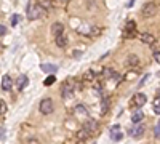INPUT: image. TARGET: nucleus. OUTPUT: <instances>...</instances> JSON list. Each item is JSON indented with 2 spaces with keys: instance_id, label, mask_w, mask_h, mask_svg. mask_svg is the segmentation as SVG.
Here are the masks:
<instances>
[{
  "instance_id": "obj_27",
  "label": "nucleus",
  "mask_w": 160,
  "mask_h": 144,
  "mask_svg": "<svg viewBox=\"0 0 160 144\" xmlns=\"http://www.w3.org/2000/svg\"><path fill=\"white\" fill-rule=\"evenodd\" d=\"M154 136H155V138H160V122H158L157 127L154 128Z\"/></svg>"
},
{
  "instance_id": "obj_23",
  "label": "nucleus",
  "mask_w": 160,
  "mask_h": 144,
  "mask_svg": "<svg viewBox=\"0 0 160 144\" xmlns=\"http://www.w3.org/2000/svg\"><path fill=\"white\" fill-rule=\"evenodd\" d=\"M88 138H90V135H88V133L85 132L83 128L80 130L78 133H77V139H78V141H85V139H88Z\"/></svg>"
},
{
  "instance_id": "obj_3",
  "label": "nucleus",
  "mask_w": 160,
  "mask_h": 144,
  "mask_svg": "<svg viewBox=\"0 0 160 144\" xmlns=\"http://www.w3.org/2000/svg\"><path fill=\"white\" fill-rule=\"evenodd\" d=\"M157 3H154V2H149V3H146L144 7H142V10H141V15H142V18H154L155 15H157Z\"/></svg>"
},
{
  "instance_id": "obj_19",
  "label": "nucleus",
  "mask_w": 160,
  "mask_h": 144,
  "mask_svg": "<svg viewBox=\"0 0 160 144\" xmlns=\"http://www.w3.org/2000/svg\"><path fill=\"white\" fill-rule=\"evenodd\" d=\"M96 80V74L93 69H88L85 74H83V82H95Z\"/></svg>"
},
{
  "instance_id": "obj_10",
  "label": "nucleus",
  "mask_w": 160,
  "mask_h": 144,
  "mask_svg": "<svg viewBox=\"0 0 160 144\" xmlns=\"http://www.w3.org/2000/svg\"><path fill=\"white\" fill-rule=\"evenodd\" d=\"M28 75H24V74H21L19 77H18V80H16V88H18V91H22L26 87H28Z\"/></svg>"
},
{
  "instance_id": "obj_5",
  "label": "nucleus",
  "mask_w": 160,
  "mask_h": 144,
  "mask_svg": "<svg viewBox=\"0 0 160 144\" xmlns=\"http://www.w3.org/2000/svg\"><path fill=\"white\" fill-rule=\"evenodd\" d=\"M38 107H40V112H42L43 115H48V114H51L53 111H55V104H53V101L50 98H45V99L40 101Z\"/></svg>"
},
{
  "instance_id": "obj_37",
  "label": "nucleus",
  "mask_w": 160,
  "mask_h": 144,
  "mask_svg": "<svg viewBox=\"0 0 160 144\" xmlns=\"http://www.w3.org/2000/svg\"><path fill=\"white\" fill-rule=\"evenodd\" d=\"M157 75H158V77H160V72H158V74H157Z\"/></svg>"
},
{
  "instance_id": "obj_2",
  "label": "nucleus",
  "mask_w": 160,
  "mask_h": 144,
  "mask_svg": "<svg viewBox=\"0 0 160 144\" xmlns=\"http://www.w3.org/2000/svg\"><path fill=\"white\" fill-rule=\"evenodd\" d=\"M74 91H75V82L74 80H66L61 87V95L64 99H68L74 95Z\"/></svg>"
},
{
  "instance_id": "obj_8",
  "label": "nucleus",
  "mask_w": 160,
  "mask_h": 144,
  "mask_svg": "<svg viewBox=\"0 0 160 144\" xmlns=\"http://www.w3.org/2000/svg\"><path fill=\"white\" fill-rule=\"evenodd\" d=\"M74 117H77V119H88V111H87V107L83 106V104H78V106H75V109H74Z\"/></svg>"
},
{
  "instance_id": "obj_36",
  "label": "nucleus",
  "mask_w": 160,
  "mask_h": 144,
  "mask_svg": "<svg viewBox=\"0 0 160 144\" xmlns=\"http://www.w3.org/2000/svg\"><path fill=\"white\" fill-rule=\"evenodd\" d=\"M29 144H38L37 141H29Z\"/></svg>"
},
{
  "instance_id": "obj_30",
  "label": "nucleus",
  "mask_w": 160,
  "mask_h": 144,
  "mask_svg": "<svg viewBox=\"0 0 160 144\" xmlns=\"http://www.w3.org/2000/svg\"><path fill=\"white\" fill-rule=\"evenodd\" d=\"M154 107H160V96H157L154 99Z\"/></svg>"
},
{
  "instance_id": "obj_12",
  "label": "nucleus",
  "mask_w": 160,
  "mask_h": 144,
  "mask_svg": "<svg viewBox=\"0 0 160 144\" xmlns=\"http://www.w3.org/2000/svg\"><path fill=\"white\" fill-rule=\"evenodd\" d=\"M55 42H56V45L59 48H66V47H68V35H66L64 32L59 34V35H56L55 37Z\"/></svg>"
},
{
  "instance_id": "obj_1",
  "label": "nucleus",
  "mask_w": 160,
  "mask_h": 144,
  "mask_svg": "<svg viewBox=\"0 0 160 144\" xmlns=\"http://www.w3.org/2000/svg\"><path fill=\"white\" fill-rule=\"evenodd\" d=\"M47 15V10H43L37 2H29V7H28V18L29 19H40Z\"/></svg>"
},
{
  "instance_id": "obj_9",
  "label": "nucleus",
  "mask_w": 160,
  "mask_h": 144,
  "mask_svg": "<svg viewBox=\"0 0 160 144\" xmlns=\"http://www.w3.org/2000/svg\"><path fill=\"white\" fill-rule=\"evenodd\" d=\"M138 64H139V58H138L136 55H130V56L127 58V61H125V66L130 67V69L138 67Z\"/></svg>"
},
{
  "instance_id": "obj_25",
  "label": "nucleus",
  "mask_w": 160,
  "mask_h": 144,
  "mask_svg": "<svg viewBox=\"0 0 160 144\" xmlns=\"http://www.w3.org/2000/svg\"><path fill=\"white\" fill-rule=\"evenodd\" d=\"M56 82V78H55V75H50V77H47L45 78V82H43V85L45 87H51L53 83H55Z\"/></svg>"
},
{
  "instance_id": "obj_21",
  "label": "nucleus",
  "mask_w": 160,
  "mask_h": 144,
  "mask_svg": "<svg viewBox=\"0 0 160 144\" xmlns=\"http://www.w3.org/2000/svg\"><path fill=\"white\" fill-rule=\"evenodd\" d=\"M7 115V102L3 99H0V120H3Z\"/></svg>"
},
{
  "instance_id": "obj_11",
  "label": "nucleus",
  "mask_w": 160,
  "mask_h": 144,
  "mask_svg": "<svg viewBox=\"0 0 160 144\" xmlns=\"http://www.w3.org/2000/svg\"><path fill=\"white\" fill-rule=\"evenodd\" d=\"M139 38H141V42H142V43H146V45H154V43H155V37H154L152 34H149V32L141 34V35H139Z\"/></svg>"
},
{
  "instance_id": "obj_32",
  "label": "nucleus",
  "mask_w": 160,
  "mask_h": 144,
  "mask_svg": "<svg viewBox=\"0 0 160 144\" xmlns=\"http://www.w3.org/2000/svg\"><path fill=\"white\" fill-rule=\"evenodd\" d=\"M148 78H149V75H144V77H142V82H139V87H142L144 82H148Z\"/></svg>"
},
{
  "instance_id": "obj_33",
  "label": "nucleus",
  "mask_w": 160,
  "mask_h": 144,
  "mask_svg": "<svg viewBox=\"0 0 160 144\" xmlns=\"http://www.w3.org/2000/svg\"><path fill=\"white\" fill-rule=\"evenodd\" d=\"M80 55H82V51H78V50L74 51V58H80Z\"/></svg>"
},
{
  "instance_id": "obj_13",
  "label": "nucleus",
  "mask_w": 160,
  "mask_h": 144,
  "mask_svg": "<svg viewBox=\"0 0 160 144\" xmlns=\"http://www.w3.org/2000/svg\"><path fill=\"white\" fill-rule=\"evenodd\" d=\"M146 102H148V96H146L144 93H136L135 95V104H136V107H142Z\"/></svg>"
},
{
  "instance_id": "obj_18",
  "label": "nucleus",
  "mask_w": 160,
  "mask_h": 144,
  "mask_svg": "<svg viewBox=\"0 0 160 144\" xmlns=\"http://www.w3.org/2000/svg\"><path fill=\"white\" fill-rule=\"evenodd\" d=\"M142 133H144V125L136 123V127L133 128V132H131V136H133V138H141Z\"/></svg>"
},
{
  "instance_id": "obj_4",
  "label": "nucleus",
  "mask_w": 160,
  "mask_h": 144,
  "mask_svg": "<svg viewBox=\"0 0 160 144\" xmlns=\"http://www.w3.org/2000/svg\"><path fill=\"white\" fill-rule=\"evenodd\" d=\"M122 35H123V38H131V37H135V35H136V22L131 21V19L127 21Z\"/></svg>"
},
{
  "instance_id": "obj_14",
  "label": "nucleus",
  "mask_w": 160,
  "mask_h": 144,
  "mask_svg": "<svg viewBox=\"0 0 160 144\" xmlns=\"http://www.w3.org/2000/svg\"><path fill=\"white\" fill-rule=\"evenodd\" d=\"M11 85H13L11 77L10 75H3V78H2V90L3 91H10L11 90Z\"/></svg>"
},
{
  "instance_id": "obj_7",
  "label": "nucleus",
  "mask_w": 160,
  "mask_h": 144,
  "mask_svg": "<svg viewBox=\"0 0 160 144\" xmlns=\"http://www.w3.org/2000/svg\"><path fill=\"white\" fill-rule=\"evenodd\" d=\"M109 136H111L112 141H120L123 138V133H122V130H120V125H114L109 130Z\"/></svg>"
},
{
  "instance_id": "obj_16",
  "label": "nucleus",
  "mask_w": 160,
  "mask_h": 144,
  "mask_svg": "<svg viewBox=\"0 0 160 144\" xmlns=\"http://www.w3.org/2000/svg\"><path fill=\"white\" fill-rule=\"evenodd\" d=\"M51 32H53V35H59V34H62L64 32V26L61 24V22H53L51 24Z\"/></svg>"
},
{
  "instance_id": "obj_17",
  "label": "nucleus",
  "mask_w": 160,
  "mask_h": 144,
  "mask_svg": "<svg viewBox=\"0 0 160 144\" xmlns=\"http://www.w3.org/2000/svg\"><path fill=\"white\" fill-rule=\"evenodd\" d=\"M102 75H104L106 78H115V80H118V78H120V75H118L117 72H114L112 69H109V67H104V69H102Z\"/></svg>"
},
{
  "instance_id": "obj_6",
  "label": "nucleus",
  "mask_w": 160,
  "mask_h": 144,
  "mask_svg": "<svg viewBox=\"0 0 160 144\" xmlns=\"http://www.w3.org/2000/svg\"><path fill=\"white\" fill-rule=\"evenodd\" d=\"M98 128H99V123H98L96 120H93V119H87L85 123H83V130H85V132H87L90 136L96 135Z\"/></svg>"
},
{
  "instance_id": "obj_22",
  "label": "nucleus",
  "mask_w": 160,
  "mask_h": 144,
  "mask_svg": "<svg viewBox=\"0 0 160 144\" xmlns=\"http://www.w3.org/2000/svg\"><path fill=\"white\" fill-rule=\"evenodd\" d=\"M37 3L42 7L43 10H47V11L51 8V0H37Z\"/></svg>"
},
{
  "instance_id": "obj_35",
  "label": "nucleus",
  "mask_w": 160,
  "mask_h": 144,
  "mask_svg": "<svg viewBox=\"0 0 160 144\" xmlns=\"http://www.w3.org/2000/svg\"><path fill=\"white\" fill-rule=\"evenodd\" d=\"M154 112L155 114H160V107H154Z\"/></svg>"
},
{
  "instance_id": "obj_26",
  "label": "nucleus",
  "mask_w": 160,
  "mask_h": 144,
  "mask_svg": "<svg viewBox=\"0 0 160 144\" xmlns=\"http://www.w3.org/2000/svg\"><path fill=\"white\" fill-rule=\"evenodd\" d=\"M19 15H13L11 16V26H13V27H15V26H18V21H19Z\"/></svg>"
},
{
  "instance_id": "obj_34",
  "label": "nucleus",
  "mask_w": 160,
  "mask_h": 144,
  "mask_svg": "<svg viewBox=\"0 0 160 144\" xmlns=\"http://www.w3.org/2000/svg\"><path fill=\"white\" fill-rule=\"evenodd\" d=\"M133 2H135V0H128V3H127V7L130 8V7H133Z\"/></svg>"
},
{
  "instance_id": "obj_38",
  "label": "nucleus",
  "mask_w": 160,
  "mask_h": 144,
  "mask_svg": "<svg viewBox=\"0 0 160 144\" xmlns=\"http://www.w3.org/2000/svg\"><path fill=\"white\" fill-rule=\"evenodd\" d=\"M0 50H2V45H0Z\"/></svg>"
},
{
  "instance_id": "obj_24",
  "label": "nucleus",
  "mask_w": 160,
  "mask_h": 144,
  "mask_svg": "<svg viewBox=\"0 0 160 144\" xmlns=\"http://www.w3.org/2000/svg\"><path fill=\"white\" fill-rule=\"evenodd\" d=\"M108 107H109V101L106 99V98H102V102H101V114L102 115L108 112Z\"/></svg>"
},
{
  "instance_id": "obj_15",
  "label": "nucleus",
  "mask_w": 160,
  "mask_h": 144,
  "mask_svg": "<svg viewBox=\"0 0 160 144\" xmlns=\"http://www.w3.org/2000/svg\"><path fill=\"white\" fill-rule=\"evenodd\" d=\"M40 69H42L43 72H47V74H53V72L58 71V66H55V64H50V62H43L42 66H40Z\"/></svg>"
},
{
  "instance_id": "obj_28",
  "label": "nucleus",
  "mask_w": 160,
  "mask_h": 144,
  "mask_svg": "<svg viewBox=\"0 0 160 144\" xmlns=\"http://www.w3.org/2000/svg\"><path fill=\"white\" fill-rule=\"evenodd\" d=\"M0 139H5V127H0Z\"/></svg>"
},
{
  "instance_id": "obj_29",
  "label": "nucleus",
  "mask_w": 160,
  "mask_h": 144,
  "mask_svg": "<svg viewBox=\"0 0 160 144\" xmlns=\"http://www.w3.org/2000/svg\"><path fill=\"white\" fill-rule=\"evenodd\" d=\"M7 34V27H5V26H2V24H0V37H2V35H5Z\"/></svg>"
},
{
  "instance_id": "obj_31",
  "label": "nucleus",
  "mask_w": 160,
  "mask_h": 144,
  "mask_svg": "<svg viewBox=\"0 0 160 144\" xmlns=\"http://www.w3.org/2000/svg\"><path fill=\"white\" fill-rule=\"evenodd\" d=\"M154 59L157 62H160V51H155V53H154Z\"/></svg>"
},
{
  "instance_id": "obj_20",
  "label": "nucleus",
  "mask_w": 160,
  "mask_h": 144,
  "mask_svg": "<svg viewBox=\"0 0 160 144\" xmlns=\"http://www.w3.org/2000/svg\"><path fill=\"white\" fill-rule=\"evenodd\" d=\"M142 119H144V114H142V112L138 109L135 114H133V117H131V122L136 125V123H141V122H142Z\"/></svg>"
}]
</instances>
